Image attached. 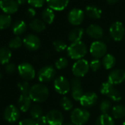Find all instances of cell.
<instances>
[{
  "mask_svg": "<svg viewBox=\"0 0 125 125\" xmlns=\"http://www.w3.org/2000/svg\"><path fill=\"white\" fill-rule=\"evenodd\" d=\"M49 91L48 88L42 84L38 83L33 85L30 90L29 96L32 101L35 102H45L49 97Z\"/></svg>",
  "mask_w": 125,
  "mask_h": 125,
  "instance_id": "1",
  "label": "cell"
},
{
  "mask_svg": "<svg viewBox=\"0 0 125 125\" xmlns=\"http://www.w3.org/2000/svg\"><path fill=\"white\" fill-rule=\"evenodd\" d=\"M66 51L68 56L71 59L78 60L83 59V57L87 54L88 49L85 43L81 41L75 43H72L68 46Z\"/></svg>",
  "mask_w": 125,
  "mask_h": 125,
  "instance_id": "2",
  "label": "cell"
},
{
  "mask_svg": "<svg viewBox=\"0 0 125 125\" xmlns=\"http://www.w3.org/2000/svg\"><path fill=\"white\" fill-rule=\"evenodd\" d=\"M71 121L74 125H84L90 118V113L84 108H75L72 110Z\"/></svg>",
  "mask_w": 125,
  "mask_h": 125,
  "instance_id": "3",
  "label": "cell"
},
{
  "mask_svg": "<svg viewBox=\"0 0 125 125\" xmlns=\"http://www.w3.org/2000/svg\"><path fill=\"white\" fill-rule=\"evenodd\" d=\"M100 92L103 95L107 96L113 102H120L122 99L121 93L115 88V86L110 84L109 82H104L102 84L100 88Z\"/></svg>",
  "mask_w": 125,
  "mask_h": 125,
  "instance_id": "4",
  "label": "cell"
},
{
  "mask_svg": "<svg viewBox=\"0 0 125 125\" xmlns=\"http://www.w3.org/2000/svg\"><path fill=\"white\" fill-rule=\"evenodd\" d=\"M55 91L60 94H67L71 90V83L64 76H59L54 79L53 83Z\"/></svg>",
  "mask_w": 125,
  "mask_h": 125,
  "instance_id": "5",
  "label": "cell"
},
{
  "mask_svg": "<svg viewBox=\"0 0 125 125\" xmlns=\"http://www.w3.org/2000/svg\"><path fill=\"white\" fill-rule=\"evenodd\" d=\"M89 62L85 59H80L77 60L72 66V73L75 77H83L89 71Z\"/></svg>",
  "mask_w": 125,
  "mask_h": 125,
  "instance_id": "6",
  "label": "cell"
},
{
  "mask_svg": "<svg viewBox=\"0 0 125 125\" xmlns=\"http://www.w3.org/2000/svg\"><path fill=\"white\" fill-rule=\"evenodd\" d=\"M17 69L19 75L26 81L32 80L35 77V70L29 62H22L19 65Z\"/></svg>",
  "mask_w": 125,
  "mask_h": 125,
  "instance_id": "7",
  "label": "cell"
},
{
  "mask_svg": "<svg viewBox=\"0 0 125 125\" xmlns=\"http://www.w3.org/2000/svg\"><path fill=\"white\" fill-rule=\"evenodd\" d=\"M107 51V45L104 42L100 41H96L93 42L90 46L91 54L96 59L103 57Z\"/></svg>",
  "mask_w": 125,
  "mask_h": 125,
  "instance_id": "8",
  "label": "cell"
},
{
  "mask_svg": "<svg viewBox=\"0 0 125 125\" xmlns=\"http://www.w3.org/2000/svg\"><path fill=\"white\" fill-rule=\"evenodd\" d=\"M56 74L55 69L51 66H45L42 67L37 74L38 80L41 83H48L54 79Z\"/></svg>",
  "mask_w": 125,
  "mask_h": 125,
  "instance_id": "9",
  "label": "cell"
},
{
  "mask_svg": "<svg viewBox=\"0 0 125 125\" xmlns=\"http://www.w3.org/2000/svg\"><path fill=\"white\" fill-rule=\"evenodd\" d=\"M110 37L115 41H121L125 34V29L121 21H115L113 23L109 29Z\"/></svg>",
  "mask_w": 125,
  "mask_h": 125,
  "instance_id": "10",
  "label": "cell"
},
{
  "mask_svg": "<svg viewBox=\"0 0 125 125\" xmlns=\"http://www.w3.org/2000/svg\"><path fill=\"white\" fill-rule=\"evenodd\" d=\"M85 18V13L80 8H73L68 14L69 22L74 26L80 25Z\"/></svg>",
  "mask_w": 125,
  "mask_h": 125,
  "instance_id": "11",
  "label": "cell"
},
{
  "mask_svg": "<svg viewBox=\"0 0 125 125\" xmlns=\"http://www.w3.org/2000/svg\"><path fill=\"white\" fill-rule=\"evenodd\" d=\"M20 117V110L14 104L8 105L4 112V118L9 123H15Z\"/></svg>",
  "mask_w": 125,
  "mask_h": 125,
  "instance_id": "12",
  "label": "cell"
},
{
  "mask_svg": "<svg viewBox=\"0 0 125 125\" xmlns=\"http://www.w3.org/2000/svg\"><path fill=\"white\" fill-rule=\"evenodd\" d=\"M47 123L49 125H62L63 115L58 110H51L46 114Z\"/></svg>",
  "mask_w": 125,
  "mask_h": 125,
  "instance_id": "13",
  "label": "cell"
},
{
  "mask_svg": "<svg viewBox=\"0 0 125 125\" xmlns=\"http://www.w3.org/2000/svg\"><path fill=\"white\" fill-rule=\"evenodd\" d=\"M23 44L30 51H36L41 47V40L38 36L33 34H29L23 39Z\"/></svg>",
  "mask_w": 125,
  "mask_h": 125,
  "instance_id": "14",
  "label": "cell"
},
{
  "mask_svg": "<svg viewBox=\"0 0 125 125\" xmlns=\"http://www.w3.org/2000/svg\"><path fill=\"white\" fill-rule=\"evenodd\" d=\"M71 88H72V96L74 100L80 101L82 96L84 94L82 87V82L80 78L74 77L72 79L71 82Z\"/></svg>",
  "mask_w": 125,
  "mask_h": 125,
  "instance_id": "15",
  "label": "cell"
},
{
  "mask_svg": "<svg viewBox=\"0 0 125 125\" xmlns=\"http://www.w3.org/2000/svg\"><path fill=\"white\" fill-rule=\"evenodd\" d=\"M125 80V71L122 69H115L112 71L107 77V82L115 85L122 83Z\"/></svg>",
  "mask_w": 125,
  "mask_h": 125,
  "instance_id": "16",
  "label": "cell"
},
{
  "mask_svg": "<svg viewBox=\"0 0 125 125\" xmlns=\"http://www.w3.org/2000/svg\"><path fill=\"white\" fill-rule=\"evenodd\" d=\"M0 8L7 14H13L18 10L19 4L16 0H0Z\"/></svg>",
  "mask_w": 125,
  "mask_h": 125,
  "instance_id": "17",
  "label": "cell"
},
{
  "mask_svg": "<svg viewBox=\"0 0 125 125\" xmlns=\"http://www.w3.org/2000/svg\"><path fill=\"white\" fill-rule=\"evenodd\" d=\"M98 100V96L94 92H87L85 93L81 99H80V104L84 107H93Z\"/></svg>",
  "mask_w": 125,
  "mask_h": 125,
  "instance_id": "18",
  "label": "cell"
},
{
  "mask_svg": "<svg viewBox=\"0 0 125 125\" xmlns=\"http://www.w3.org/2000/svg\"><path fill=\"white\" fill-rule=\"evenodd\" d=\"M85 32L90 38L96 39V40L102 38L104 35L103 29L99 25L94 24L89 25L87 27Z\"/></svg>",
  "mask_w": 125,
  "mask_h": 125,
  "instance_id": "19",
  "label": "cell"
},
{
  "mask_svg": "<svg viewBox=\"0 0 125 125\" xmlns=\"http://www.w3.org/2000/svg\"><path fill=\"white\" fill-rule=\"evenodd\" d=\"M46 3L52 10L62 11L68 6L69 0H46Z\"/></svg>",
  "mask_w": 125,
  "mask_h": 125,
  "instance_id": "20",
  "label": "cell"
},
{
  "mask_svg": "<svg viewBox=\"0 0 125 125\" xmlns=\"http://www.w3.org/2000/svg\"><path fill=\"white\" fill-rule=\"evenodd\" d=\"M32 99H30L29 94H21L18 99V107L19 109L22 112H27L31 107Z\"/></svg>",
  "mask_w": 125,
  "mask_h": 125,
  "instance_id": "21",
  "label": "cell"
},
{
  "mask_svg": "<svg viewBox=\"0 0 125 125\" xmlns=\"http://www.w3.org/2000/svg\"><path fill=\"white\" fill-rule=\"evenodd\" d=\"M84 32L85 31L82 27H77L72 30L69 34V41H71L72 43L81 41V39L84 35Z\"/></svg>",
  "mask_w": 125,
  "mask_h": 125,
  "instance_id": "22",
  "label": "cell"
},
{
  "mask_svg": "<svg viewBox=\"0 0 125 125\" xmlns=\"http://www.w3.org/2000/svg\"><path fill=\"white\" fill-rule=\"evenodd\" d=\"M85 13L89 18L92 19H99L101 18L102 12V10L98 7L90 5L85 8Z\"/></svg>",
  "mask_w": 125,
  "mask_h": 125,
  "instance_id": "23",
  "label": "cell"
},
{
  "mask_svg": "<svg viewBox=\"0 0 125 125\" xmlns=\"http://www.w3.org/2000/svg\"><path fill=\"white\" fill-rule=\"evenodd\" d=\"M12 53L9 48L2 47L0 48V63L2 65H7L11 59Z\"/></svg>",
  "mask_w": 125,
  "mask_h": 125,
  "instance_id": "24",
  "label": "cell"
},
{
  "mask_svg": "<svg viewBox=\"0 0 125 125\" xmlns=\"http://www.w3.org/2000/svg\"><path fill=\"white\" fill-rule=\"evenodd\" d=\"M115 62L116 60L113 55H112L111 54H106L103 57V59L102 60V65L105 69L109 70L115 66Z\"/></svg>",
  "mask_w": 125,
  "mask_h": 125,
  "instance_id": "25",
  "label": "cell"
},
{
  "mask_svg": "<svg viewBox=\"0 0 125 125\" xmlns=\"http://www.w3.org/2000/svg\"><path fill=\"white\" fill-rule=\"evenodd\" d=\"M96 125H115L112 116L106 114H101L96 120Z\"/></svg>",
  "mask_w": 125,
  "mask_h": 125,
  "instance_id": "26",
  "label": "cell"
},
{
  "mask_svg": "<svg viewBox=\"0 0 125 125\" xmlns=\"http://www.w3.org/2000/svg\"><path fill=\"white\" fill-rule=\"evenodd\" d=\"M26 30H27V24L22 20L16 21L13 24V32L17 36L22 35L26 31Z\"/></svg>",
  "mask_w": 125,
  "mask_h": 125,
  "instance_id": "27",
  "label": "cell"
},
{
  "mask_svg": "<svg viewBox=\"0 0 125 125\" xmlns=\"http://www.w3.org/2000/svg\"><path fill=\"white\" fill-rule=\"evenodd\" d=\"M113 117L115 119H121L125 117V105L117 104L112 109Z\"/></svg>",
  "mask_w": 125,
  "mask_h": 125,
  "instance_id": "28",
  "label": "cell"
},
{
  "mask_svg": "<svg viewBox=\"0 0 125 125\" xmlns=\"http://www.w3.org/2000/svg\"><path fill=\"white\" fill-rule=\"evenodd\" d=\"M54 10H52L51 8H47L44 9L42 12V19L44 23L51 24L54 20Z\"/></svg>",
  "mask_w": 125,
  "mask_h": 125,
  "instance_id": "29",
  "label": "cell"
},
{
  "mask_svg": "<svg viewBox=\"0 0 125 125\" xmlns=\"http://www.w3.org/2000/svg\"><path fill=\"white\" fill-rule=\"evenodd\" d=\"M30 27L31 28V30L36 32H41L46 29V24L43 21L35 19L30 23Z\"/></svg>",
  "mask_w": 125,
  "mask_h": 125,
  "instance_id": "30",
  "label": "cell"
},
{
  "mask_svg": "<svg viewBox=\"0 0 125 125\" xmlns=\"http://www.w3.org/2000/svg\"><path fill=\"white\" fill-rule=\"evenodd\" d=\"M12 22V19L10 15L1 14L0 15V30L8 28Z\"/></svg>",
  "mask_w": 125,
  "mask_h": 125,
  "instance_id": "31",
  "label": "cell"
},
{
  "mask_svg": "<svg viewBox=\"0 0 125 125\" xmlns=\"http://www.w3.org/2000/svg\"><path fill=\"white\" fill-rule=\"evenodd\" d=\"M60 106L61 107L66 111H69L73 107V102L67 96H63L60 100Z\"/></svg>",
  "mask_w": 125,
  "mask_h": 125,
  "instance_id": "32",
  "label": "cell"
},
{
  "mask_svg": "<svg viewBox=\"0 0 125 125\" xmlns=\"http://www.w3.org/2000/svg\"><path fill=\"white\" fill-rule=\"evenodd\" d=\"M30 115L32 119H38L39 117L43 115V110L40 105L35 104L30 109Z\"/></svg>",
  "mask_w": 125,
  "mask_h": 125,
  "instance_id": "33",
  "label": "cell"
},
{
  "mask_svg": "<svg viewBox=\"0 0 125 125\" xmlns=\"http://www.w3.org/2000/svg\"><path fill=\"white\" fill-rule=\"evenodd\" d=\"M68 65H69V61L64 57H61L58 58L54 63L55 68L58 70L64 69L65 68H66L68 66Z\"/></svg>",
  "mask_w": 125,
  "mask_h": 125,
  "instance_id": "34",
  "label": "cell"
},
{
  "mask_svg": "<svg viewBox=\"0 0 125 125\" xmlns=\"http://www.w3.org/2000/svg\"><path fill=\"white\" fill-rule=\"evenodd\" d=\"M22 45H23V40H21V38L19 36H16L15 38L11 39L8 44L9 47L13 49H19Z\"/></svg>",
  "mask_w": 125,
  "mask_h": 125,
  "instance_id": "35",
  "label": "cell"
},
{
  "mask_svg": "<svg viewBox=\"0 0 125 125\" xmlns=\"http://www.w3.org/2000/svg\"><path fill=\"white\" fill-rule=\"evenodd\" d=\"M53 46L57 52H63L64 50L67 49V48H68L67 44L63 41H61V40L54 41L53 42Z\"/></svg>",
  "mask_w": 125,
  "mask_h": 125,
  "instance_id": "36",
  "label": "cell"
},
{
  "mask_svg": "<svg viewBox=\"0 0 125 125\" xmlns=\"http://www.w3.org/2000/svg\"><path fill=\"white\" fill-rule=\"evenodd\" d=\"M111 107V102L107 99H104L99 105V110L102 112V114H106L108 113Z\"/></svg>",
  "mask_w": 125,
  "mask_h": 125,
  "instance_id": "37",
  "label": "cell"
},
{
  "mask_svg": "<svg viewBox=\"0 0 125 125\" xmlns=\"http://www.w3.org/2000/svg\"><path fill=\"white\" fill-rule=\"evenodd\" d=\"M18 88L19 91L21 92V94H29L31 87L30 86V84L28 83L27 81H23V82H20L18 83Z\"/></svg>",
  "mask_w": 125,
  "mask_h": 125,
  "instance_id": "38",
  "label": "cell"
},
{
  "mask_svg": "<svg viewBox=\"0 0 125 125\" xmlns=\"http://www.w3.org/2000/svg\"><path fill=\"white\" fill-rule=\"evenodd\" d=\"M101 66H102L101 60L99 59H96V58L93 59L89 63L90 69L93 72H95L99 70V69L101 68Z\"/></svg>",
  "mask_w": 125,
  "mask_h": 125,
  "instance_id": "39",
  "label": "cell"
},
{
  "mask_svg": "<svg viewBox=\"0 0 125 125\" xmlns=\"http://www.w3.org/2000/svg\"><path fill=\"white\" fill-rule=\"evenodd\" d=\"M46 0H28L27 2L33 8H41L43 6Z\"/></svg>",
  "mask_w": 125,
  "mask_h": 125,
  "instance_id": "40",
  "label": "cell"
},
{
  "mask_svg": "<svg viewBox=\"0 0 125 125\" xmlns=\"http://www.w3.org/2000/svg\"><path fill=\"white\" fill-rule=\"evenodd\" d=\"M19 125H38L36 120L32 119V118H26L21 120Z\"/></svg>",
  "mask_w": 125,
  "mask_h": 125,
  "instance_id": "41",
  "label": "cell"
},
{
  "mask_svg": "<svg viewBox=\"0 0 125 125\" xmlns=\"http://www.w3.org/2000/svg\"><path fill=\"white\" fill-rule=\"evenodd\" d=\"M5 72L8 73V74H14L16 71V67L15 66V64L13 63H8L7 65H5Z\"/></svg>",
  "mask_w": 125,
  "mask_h": 125,
  "instance_id": "42",
  "label": "cell"
},
{
  "mask_svg": "<svg viewBox=\"0 0 125 125\" xmlns=\"http://www.w3.org/2000/svg\"><path fill=\"white\" fill-rule=\"evenodd\" d=\"M36 121L38 125H46L48 124L46 115H41L38 119H36Z\"/></svg>",
  "mask_w": 125,
  "mask_h": 125,
  "instance_id": "43",
  "label": "cell"
},
{
  "mask_svg": "<svg viewBox=\"0 0 125 125\" xmlns=\"http://www.w3.org/2000/svg\"><path fill=\"white\" fill-rule=\"evenodd\" d=\"M27 14L30 18H33L36 15V11L34 8H29L27 10Z\"/></svg>",
  "mask_w": 125,
  "mask_h": 125,
  "instance_id": "44",
  "label": "cell"
},
{
  "mask_svg": "<svg viewBox=\"0 0 125 125\" xmlns=\"http://www.w3.org/2000/svg\"><path fill=\"white\" fill-rule=\"evenodd\" d=\"M107 2L110 5H113V4H115L117 2H118V0H106Z\"/></svg>",
  "mask_w": 125,
  "mask_h": 125,
  "instance_id": "45",
  "label": "cell"
},
{
  "mask_svg": "<svg viewBox=\"0 0 125 125\" xmlns=\"http://www.w3.org/2000/svg\"><path fill=\"white\" fill-rule=\"evenodd\" d=\"M27 1H28V0H16V2H18L19 5H23Z\"/></svg>",
  "mask_w": 125,
  "mask_h": 125,
  "instance_id": "46",
  "label": "cell"
},
{
  "mask_svg": "<svg viewBox=\"0 0 125 125\" xmlns=\"http://www.w3.org/2000/svg\"><path fill=\"white\" fill-rule=\"evenodd\" d=\"M2 78V74L1 73V72H0V80H1Z\"/></svg>",
  "mask_w": 125,
  "mask_h": 125,
  "instance_id": "47",
  "label": "cell"
},
{
  "mask_svg": "<svg viewBox=\"0 0 125 125\" xmlns=\"http://www.w3.org/2000/svg\"><path fill=\"white\" fill-rule=\"evenodd\" d=\"M64 125H74L73 124H64Z\"/></svg>",
  "mask_w": 125,
  "mask_h": 125,
  "instance_id": "48",
  "label": "cell"
},
{
  "mask_svg": "<svg viewBox=\"0 0 125 125\" xmlns=\"http://www.w3.org/2000/svg\"><path fill=\"white\" fill-rule=\"evenodd\" d=\"M122 125H125V121H124V122L122 123Z\"/></svg>",
  "mask_w": 125,
  "mask_h": 125,
  "instance_id": "49",
  "label": "cell"
}]
</instances>
